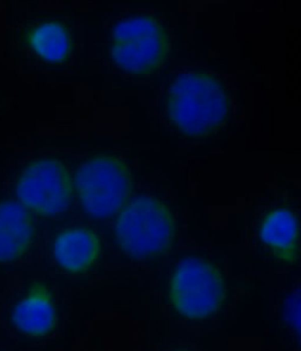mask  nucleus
<instances>
[{
    "label": "nucleus",
    "mask_w": 301,
    "mask_h": 351,
    "mask_svg": "<svg viewBox=\"0 0 301 351\" xmlns=\"http://www.w3.org/2000/svg\"><path fill=\"white\" fill-rule=\"evenodd\" d=\"M229 108L223 86L207 73H184L169 91V116L189 136L204 137L217 131L226 121Z\"/></svg>",
    "instance_id": "f257e3e1"
},
{
    "label": "nucleus",
    "mask_w": 301,
    "mask_h": 351,
    "mask_svg": "<svg viewBox=\"0 0 301 351\" xmlns=\"http://www.w3.org/2000/svg\"><path fill=\"white\" fill-rule=\"evenodd\" d=\"M173 215L164 203L143 196L125 205L116 221L117 241L132 257L143 258L165 254L174 239Z\"/></svg>",
    "instance_id": "f03ea898"
},
{
    "label": "nucleus",
    "mask_w": 301,
    "mask_h": 351,
    "mask_svg": "<svg viewBox=\"0 0 301 351\" xmlns=\"http://www.w3.org/2000/svg\"><path fill=\"white\" fill-rule=\"evenodd\" d=\"M75 184L86 213L98 219L121 211L133 189L128 166L110 156L94 157L84 163L76 172Z\"/></svg>",
    "instance_id": "7ed1b4c3"
},
{
    "label": "nucleus",
    "mask_w": 301,
    "mask_h": 351,
    "mask_svg": "<svg viewBox=\"0 0 301 351\" xmlns=\"http://www.w3.org/2000/svg\"><path fill=\"white\" fill-rule=\"evenodd\" d=\"M169 52L164 27L154 17L128 18L113 30L112 56L128 72L147 75L160 69Z\"/></svg>",
    "instance_id": "20e7f679"
},
{
    "label": "nucleus",
    "mask_w": 301,
    "mask_h": 351,
    "mask_svg": "<svg viewBox=\"0 0 301 351\" xmlns=\"http://www.w3.org/2000/svg\"><path fill=\"white\" fill-rule=\"evenodd\" d=\"M170 297L178 312L191 319L205 318L217 312L226 298V286L219 271L201 258L183 261L175 271Z\"/></svg>",
    "instance_id": "39448f33"
},
{
    "label": "nucleus",
    "mask_w": 301,
    "mask_h": 351,
    "mask_svg": "<svg viewBox=\"0 0 301 351\" xmlns=\"http://www.w3.org/2000/svg\"><path fill=\"white\" fill-rule=\"evenodd\" d=\"M19 202L42 217H56L69 208L72 178L62 162L44 159L27 166L16 186Z\"/></svg>",
    "instance_id": "423d86ee"
},
{
    "label": "nucleus",
    "mask_w": 301,
    "mask_h": 351,
    "mask_svg": "<svg viewBox=\"0 0 301 351\" xmlns=\"http://www.w3.org/2000/svg\"><path fill=\"white\" fill-rule=\"evenodd\" d=\"M12 322L18 330L32 337H43L56 328L58 314L51 291L36 283L12 312Z\"/></svg>",
    "instance_id": "0eeeda50"
},
{
    "label": "nucleus",
    "mask_w": 301,
    "mask_h": 351,
    "mask_svg": "<svg viewBox=\"0 0 301 351\" xmlns=\"http://www.w3.org/2000/svg\"><path fill=\"white\" fill-rule=\"evenodd\" d=\"M35 226L32 214L16 202L0 203V263H12L32 245Z\"/></svg>",
    "instance_id": "6e6552de"
},
{
    "label": "nucleus",
    "mask_w": 301,
    "mask_h": 351,
    "mask_svg": "<svg viewBox=\"0 0 301 351\" xmlns=\"http://www.w3.org/2000/svg\"><path fill=\"white\" fill-rule=\"evenodd\" d=\"M101 252L99 238L87 228L63 230L55 239L53 256L61 269L72 274H81L91 269Z\"/></svg>",
    "instance_id": "1a4fd4ad"
},
{
    "label": "nucleus",
    "mask_w": 301,
    "mask_h": 351,
    "mask_svg": "<svg viewBox=\"0 0 301 351\" xmlns=\"http://www.w3.org/2000/svg\"><path fill=\"white\" fill-rule=\"evenodd\" d=\"M261 238L285 263H293L297 258L298 221L295 215L285 208L270 212L263 220Z\"/></svg>",
    "instance_id": "9d476101"
},
{
    "label": "nucleus",
    "mask_w": 301,
    "mask_h": 351,
    "mask_svg": "<svg viewBox=\"0 0 301 351\" xmlns=\"http://www.w3.org/2000/svg\"><path fill=\"white\" fill-rule=\"evenodd\" d=\"M29 40L33 50L49 62H62L69 56V33L60 23L42 24L29 34Z\"/></svg>",
    "instance_id": "9b49d317"
}]
</instances>
